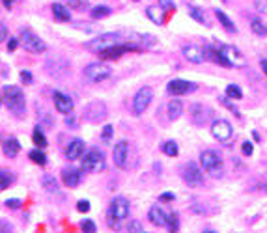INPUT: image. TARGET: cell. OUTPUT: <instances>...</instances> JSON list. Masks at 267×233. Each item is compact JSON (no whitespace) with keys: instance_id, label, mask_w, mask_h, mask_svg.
<instances>
[{"instance_id":"32","label":"cell","mask_w":267,"mask_h":233,"mask_svg":"<svg viewBox=\"0 0 267 233\" xmlns=\"http://www.w3.org/2000/svg\"><path fill=\"white\" fill-rule=\"evenodd\" d=\"M13 174L8 172V170H4V168H0V191H6L9 185L13 183Z\"/></svg>"},{"instance_id":"29","label":"cell","mask_w":267,"mask_h":233,"mask_svg":"<svg viewBox=\"0 0 267 233\" xmlns=\"http://www.w3.org/2000/svg\"><path fill=\"white\" fill-rule=\"evenodd\" d=\"M32 142L36 144V148H47V138H45V134H43L42 131V127L38 125L36 129H34V133H32Z\"/></svg>"},{"instance_id":"20","label":"cell","mask_w":267,"mask_h":233,"mask_svg":"<svg viewBox=\"0 0 267 233\" xmlns=\"http://www.w3.org/2000/svg\"><path fill=\"white\" fill-rule=\"evenodd\" d=\"M19 150H21V144H19V140L13 138V136H9V138H4V140H2V151H4V155H6V157H9V158L17 157Z\"/></svg>"},{"instance_id":"33","label":"cell","mask_w":267,"mask_h":233,"mask_svg":"<svg viewBox=\"0 0 267 233\" xmlns=\"http://www.w3.org/2000/svg\"><path fill=\"white\" fill-rule=\"evenodd\" d=\"M167 228H168V233H178V232H179V217H178V213H168Z\"/></svg>"},{"instance_id":"49","label":"cell","mask_w":267,"mask_h":233,"mask_svg":"<svg viewBox=\"0 0 267 233\" xmlns=\"http://www.w3.org/2000/svg\"><path fill=\"white\" fill-rule=\"evenodd\" d=\"M8 39V28L4 23H0V41H6Z\"/></svg>"},{"instance_id":"39","label":"cell","mask_w":267,"mask_h":233,"mask_svg":"<svg viewBox=\"0 0 267 233\" xmlns=\"http://www.w3.org/2000/svg\"><path fill=\"white\" fill-rule=\"evenodd\" d=\"M112 133H114V127H112V125H105V127H103V131H101V140L110 142Z\"/></svg>"},{"instance_id":"44","label":"cell","mask_w":267,"mask_h":233,"mask_svg":"<svg viewBox=\"0 0 267 233\" xmlns=\"http://www.w3.org/2000/svg\"><path fill=\"white\" fill-rule=\"evenodd\" d=\"M159 6L165 9V11H170V9H176L174 0H159Z\"/></svg>"},{"instance_id":"25","label":"cell","mask_w":267,"mask_h":233,"mask_svg":"<svg viewBox=\"0 0 267 233\" xmlns=\"http://www.w3.org/2000/svg\"><path fill=\"white\" fill-rule=\"evenodd\" d=\"M215 15H217L219 23H221V25L224 26L226 32H230V34H235V32H237V28H235L234 21H232L230 17L226 15V13H224V11H222V9H215Z\"/></svg>"},{"instance_id":"57","label":"cell","mask_w":267,"mask_h":233,"mask_svg":"<svg viewBox=\"0 0 267 233\" xmlns=\"http://www.w3.org/2000/svg\"><path fill=\"white\" fill-rule=\"evenodd\" d=\"M134 2H140V0H134Z\"/></svg>"},{"instance_id":"12","label":"cell","mask_w":267,"mask_h":233,"mask_svg":"<svg viewBox=\"0 0 267 233\" xmlns=\"http://www.w3.org/2000/svg\"><path fill=\"white\" fill-rule=\"evenodd\" d=\"M196 90V84L183 80V78H174L167 84V92L170 95H185V93H191Z\"/></svg>"},{"instance_id":"45","label":"cell","mask_w":267,"mask_h":233,"mask_svg":"<svg viewBox=\"0 0 267 233\" xmlns=\"http://www.w3.org/2000/svg\"><path fill=\"white\" fill-rule=\"evenodd\" d=\"M21 80H23L25 84H32V82H34L32 73H30L28 69H23V71H21Z\"/></svg>"},{"instance_id":"48","label":"cell","mask_w":267,"mask_h":233,"mask_svg":"<svg viewBox=\"0 0 267 233\" xmlns=\"http://www.w3.org/2000/svg\"><path fill=\"white\" fill-rule=\"evenodd\" d=\"M176 200V196L172 194V192H163L161 196H159V201H163V203H168V201Z\"/></svg>"},{"instance_id":"24","label":"cell","mask_w":267,"mask_h":233,"mask_svg":"<svg viewBox=\"0 0 267 233\" xmlns=\"http://www.w3.org/2000/svg\"><path fill=\"white\" fill-rule=\"evenodd\" d=\"M168 117L174 121V119H178V117H181V114H183V103L179 99H172L170 103H168Z\"/></svg>"},{"instance_id":"36","label":"cell","mask_w":267,"mask_h":233,"mask_svg":"<svg viewBox=\"0 0 267 233\" xmlns=\"http://www.w3.org/2000/svg\"><path fill=\"white\" fill-rule=\"evenodd\" d=\"M43 187L50 192L58 191V183H56V179L52 175H43Z\"/></svg>"},{"instance_id":"41","label":"cell","mask_w":267,"mask_h":233,"mask_svg":"<svg viewBox=\"0 0 267 233\" xmlns=\"http://www.w3.org/2000/svg\"><path fill=\"white\" fill-rule=\"evenodd\" d=\"M120 218H116L114 215H110V213H107V224H109V228L110 230H118L120 228Z\"/></svg>"},{"instance_id":"10","label":"cell","mask_w":267,"mask_h":233,"mask_svg":"<svg viewBox=\"0 0 267 233\" xmlns=\"http://www.w3.org/2000/svg\"><path fill=\"white\" fill-rule=\"evenodd\" d=\"M183 181L189 187H200L202 181H204V174H202L200 166L196 162H187L183 166Z\"/></svg>"},{"instance_id":"19","label":"cell","mask_w":267,"mask_h":233,"mask_svg":"<svg viewBox=\"0 0 267 233\" xmlns=\"http://www.w3.org/2000/svg\"><path fill=\"white\" fill-rule=\"evenodd\" d=\"M62 179H64V185L67 187H79L81 183V170H77V168H64L62 170Z\"/></svg>"},{"instance_id":"31","label":"cell","mask_w":267,"mask_h":233,"mask_svg":"<svg viewBox=\"0 0 267 233\" xmlns=\"http://www.w3.org/2000/svg\"><path fill=\"white\" fill-rule=\"evenodd\" d=\"M112 11H110L109 6H103V4H99V6H93L92 11H90V15H92V19H105V17H109Z\"/></svg>"},{"instance_id":"3","label":"cell","mask_w":267,"mask_h":233,"mask_svg":"<svg viewBox=\"0 0 267 233\" xmlns=\"http://www.w3.org/2000/svg\"><path fill=\"white\" fill-rule=\"evenodd\" d=\"M118 43H122V36L116 32H107V34H101L97 38H93L90 39L88 43H84V47L90 50V52H95V54H99L103 52L105 49H109V47H114Z\"/></svg>"},{"instance_id":"15","label":"cell","mask_w":267,"mask_h":233,"mask_svg":"<svg viewBox=\"0 0 267 233\" xmlns=\"http://www.w3.org/2000/svg\"><path fill=\"white\" fill-rule=\"evenodd\" d=\"M183 56L189 62L192 64H202V62H206V54H204V47H198V45H194V43H189V45H183Z\"/></svg>"},{"instance_id":"22","label":"cell","mask_w":267,"mask_h":233,"mask_svg":"<svg viewBox=\"0 0 267 233\" xmlns=\"http://www.w3.org/2000/svg\"><path fill=\"white\" fill-rule=\"evenodd\" d=\"M146 17L150 19L153 25H163V23H165V9L161 8L159 4L148 6V8H146Z\"/></svg>"},{"instance_id":"18","label":"cell","mask_w":267,"mask_h":233,"mask_svg":"<svg viewBox=\"0 0 267 233\" xmlns=\"http://www.w3.org/2000/svg\"><path fill=\"white\" fill-rule=\"evenodd\" d=\"M84 155V142L81 138H75V140L69 142V146H67L66 150V157L69 160H77V158H81Z\"/></svg>"},{"instance_id":"42","label":"cell","mask_w":267,"mask_h":233,"mask_svg":"<svg viewBox=\"0 0 267 233\" xmlns=\"http://www.w3.org/2000/svg\"><path fill=\"white\" fill-rule=\"evenodd\" d=\"M127 232L129 233H140L142 232V226L138 220H131L129 224H127Z\"/></svg>"},{"instance_id":"8","label":"cell","mask_w":267,"mask_h":233,"mask_svg":"<svg viewBox=\"0 0 267 233\" xmlns=\"http://www.w3.org/2000/svg\"><path fill=\"white\" fill-rule=\"evenodd\" d=\"M211 134H213L215 140L228 144V142L232 140V136H234V127L230 125V121H226V119H215L211 123Z\"/></svg>"},{"instance_id":"40","label":"cell","mask_w":267,"mask_h":233,"mask_svg":"<svg viewBox=\"0 0 267 233\" xmlns=\"http://www.w3.org/2000/svg\"><path fill=\"white\" fill-rule=\"evenodd\" d=\"M241 151H243V155H245V157H251L252 153H254V146H252V142H249V140L243 142Z\"/></svg>"},{"instance_id":"2","label":"cell","mask_w":267,"mask_h":233,"mask_svg":"<svg viewBox=\"0 0 267 233\" xmlns=\"http://www.w3.org/2000/svg\"><path fill=\"white\" fill-rule=\"evenodd\" d=\"M200 164L202 170L209 174L211 177H222L224 174V164H222V157L219 155L215 150H206L200 153Z\"/></svg>"},{"instance_id":"14","label":"cell","mask_w":267,"mask_h":233,"mask_svg":"<svg viewBox=\"0 0 267 233\" xmlns=\"http://www.w3.org/2000/svg\"><path fill=\"white\" fill-rule=\"evenodd\" d=\"M52 101H54V107L62 114H71L73 112V99L62 92H52Z\"/></svg>"},{"instance_id":"37","label":"cell","mask_w":267,"mask_h":233,"mask_svg":"<svg viewBox=\"0 0 267 233\" xmlns=\"http://www.w3.org/2000/svg\"><path fill=\"white\" fill-rule=\"evenodd\" d=\"M90 6V2L88 0H67V8H73V9H79V11H83Z\"/></svg>"},{"instance_id":"21","label":"cell","mask_w":267,"mask_h":233,"mask_svg":"<svg viewBox=\"0 0 267 233\" xmlns=\"http://www.w3.org/2000/svg\"><path fill=\"white\" fill-rule=\"evenodd\" d=\"M191 116H192L194 125H204L209 116V110L206 109L204 105H200V103H194V105H192V110H191Z\"/></svg>"},{"instance_id":"53","label":"cell","mask_w":267,"mask_h":233,"mask_svg":"<svg viewBox=\"0 0 267 233\" xmlns=\"http://www.w3.org/2000/svg\"><path fill=\"white\" fill-rule=\"evenodd\" d=\"M2 4H4L6 8H11V6H13V0H2Z\"/></svg>"},{"instance_id":"30","label":"cell","mask_w":267,"mask_h":233,"mask_svg":"<svg viewBox=\"0 0 267 233\" xmlns=\"http://www.w3.org/2000/svg\"><path fill=\"white\" fill-rule=\"evenodd\" d=\"M161 150H163V153H165L167 157H178V153H179V148H178V144H176L174 140L163 142Z\"/></svg>"},{"instance_id":"58","label":"cell","mask_w":267,"mask_h":233,"mask_svg":"<svg viewBox=\"0 0 267 233\" xmlns=\"http://www.w3.org/2000/svg\"><path fill=\"white\" fill-rule=\"evenodd\" d=\"M140 233H146V232H140Z\"/></svg>"},{"instance_id":"47","label":"cell","mask_w":267,"mask_h":233,"mask_svg":"<svg viewBox=\"0 0 267 233\" xmlns=\"http://www.w3.org/2000/svg\"><path fill=\"white\" fill-rule=\"evenodd\" d=\"M0 233H13V228L6 220H0Z\"/></svg>"},{"instance_id":"6","label":"cell","mask_w":267,"mask_h":233,"mask_svg":"<svg viewBox=\"0 0 267 233\" xmlns=\"http://www.w3.org/2000/svg\"><path fill=\"white\" fill-rule=\"evenodd\" d=\"M21 41H23V47H25L28 52H34V54H40L43 50L47 49L45 47V43L40 36H36L32 30H28V28H23L21 30Z\"/></svg>"},{"instance_id":"5","label":"cell","mask_w":267,"mask_h":233,"mask_svg":"<svg viewBox=\"0 0 267 233\" xmlns=\"http://www.w3.org/2000/svg\"><path fill=\"white\" fill-rule=\"evenodd\" d=\"M221 56L224 58L226 67H245L247 66V60L243 56L239 49H235L234 45H228V43H219L217 45Z\"/></svg>"},{"instance_id":"46","label":"cell","mask_w":267,"mask_h":233,"mask_svg":"<svg viewBox=\"0 0 267 233\" xmlns=\"http://www.w3.org/2000/svg\"><path fill=\"white\" fill-rule=\"evenodd\" d=\"M77 209H79V213H88V211H90V201H88V200H79V203H77Z\"/></svg>"},{"instance_id":"50","label":"cell","mask_w":267,"mask_h":233,"mask_svg":"<svg viewBox=\"0 0 267 233\" xmlns=\"http://www.w3.org/2000/svg\"><path fill=\"white\" fill-rule=\"evenodd\" d=\"M17 47H19V39H17V38H9V41H8V50H9V52H13Z\"/></svg>"},{"instance_id":"27","label":"cell","mask_w":267,"mask_h":233,"mask_svg":"<svg viewBox=\"0 0 267 233\" xmlns=\"http://www.w3.org/2000/svg\"><path fill=\"white\" fill-rule=\"evenodd\" d=\"M28 157H30V160H32V162H36L38 166H45V164H47V157H45V153H43L42 148H36V150H32L30 153H28Z\"/></svg>"},{"instance_id":"7","label":"cell","mask_w":267,"mask_h":233,"mask_svg":"<svg viewBox=\"0 0 267 233\" xmlns=\"http://www.w3.org/2000/svg\"><path fill=\"white\" fill-rule=\"evenodd\" d=\"M151 99H153V90L150 86H144L138 92L134 93L133 97V114L134 116H140L144 114V110L150 107Z\"/></svg>"},{"instance_id":"13","label":"cell","mask_w":267,"mask_h":233,"mask_svg":"<svg viewBox=\"0 0 267 233\" xmlns=\"http://www.w3.org/2000/svg\"><path fill=\"white\" fill-rule=\"evenodd\" d=\"M107 213L114 215V217L120 218V220H126V218L129 217V201H127L124 196H116L114 200H110V205Z\"/></svg>"},{"instance_id":"34","label":"cell","mask_w":267,"mask_h":233,"mask_svg":"<svg viewBox=\"0 0 267 233\" xmlns=\"http://www.w3.org/2000/svg\"><path fill=\"white\" fill-rule=\"evenodd\" d=\"M226 95H228L230 99L239 101L243 97V92H241V88H239L237 84H228V86H226Z\"/></svg>"},{"instance_id":"54","label":"cell","mask_w":267,"mask_h":233,"mask_svg":"<svg viewBox=\"0 0 267 233\" xmlns=\"http://www.w3.org/2000/svg\"><path fill=\"white\" fill-rule=\"evenodd\" d=\"M252 136H254V140H256V142H260V134L256 133V131H254V133H252Z\"/></svg>"},{"instance_id":"56","label":"cell","mask_w":267,"mask_h":233,"mask_svg":"<svg viewBox=\"0 0 267 233\" xmlns=\"http://www.w3.org/2000/svg\"><path fill=\"white\" fill-rule=\"evenodd\" d=\"M2 99H4V93H0V103H2Z\"/></svg>"},{"instance_id":"28","label":"cell","mask_w":267,"mask_h":233,"mask_svg":"<svg viewBox=\"0 0 267 233\" xmlns=\"http://www.w3.org/2000/svg\"><path fill=\"white\" fill-rule=\"evenodd\" d=\"M187 11H189V15L191 19H194L196 23H200V25H209L206 15H204V11L200 8H196V6H187Z\"/></svg>"},{"instance_id":"26","label":"cell","mask_w":267,"mask_h":233,"mask_svg":"<svg viewBox=\"0 0 267 233\" xmlns=\"http://www.w3.org/2000/svg\"><path fill=\"white\" fill-rule=\"evenodd\" d=\"M251 30L256 34V36H260V38H266L267 36V25L262 21V19H258V17H256V19H252Z\"/></svg>"},{"instance_id":"38","label":"cell","mask_w":267,"mask_h":233,"mask_svg":"<svg viewBox=\"0 0 267 233\" xmlns=\"http://www.w3.org/2000/svg\"><path fill=\"white\" fill-rule=\"evenodd\" d=\"M81 230H83L84 233H95V222L93 220H88V218H84V220H81Z\"/></svg>"},{"instance_id":"23","label":"cell","mask_w":267,"mask_h":233,"mask_svg":"<svg viewBox=\"0 0 267 233\" xmlns=\"http://www.w3.org/2000/svg\"><path fill=\"white\" fill-rule=\"evenodd\" d=\"M50 9H52L54 19L60 21V23H67V21H71V13H69L67 6H64V4H52V8Z\"/></svg>"},{"instance_id":"55","label":"cell","mask_w":267,"mask_h":233,"mask_svg":"<svg viewBox=\"0 0 267 233\" xmlns=\"http://www.w3.org/2000/svg\"><path fill=\"white\" fill-rule=\"evenodd\" d=\"M202 233H217V232H215V230H204Z\"/></svg>"},{"instance_id":"17","label":"cell","mask_w":267,"mask_h":233,"mask_svg":"<svg viewBox=\"0 0 267 233\" xmlns=\"http://www.w3.org/2000/svg\"><path fill=\"white\" fill-rule=\"evenodd\" d=\"M167 217H168V213H165L159 205H153V207H150V211H148L150 222L153 226H159V228H167Z\"/></svg>"},{"instance_id":"11","label":"cell","mask_w":267,"mask_h":233,"mask_svg":"<svg viewBox=\"0 0 267 233\" xmlns=\"http://www.w3.org/2000/svg\"><path fill=\"white\" fill-rule=\"evenodd\" d=\"M84 117H86L88 121H93V123L105 119V117H107V107H105V103L93 101L90 105H86V109H84Z\"/></svg>"},{"instance_id":"52","label":"cell","mask_w":267,"mask_h":233,"mask_svg":"<svg viewBox=\"0 0 267 233\" xmlns=\"http://www.w3.org/2000/svg\"><path fill=\"white\" fill-rule=\"evenodd\" d=\"M260 66H262V69H264V73H266V77H267V58L262 60V62H260Z\"/></svg>"},{"instance_id":"16","label":"cell","mask_w":267,"mask_h":233,"mask_svg":"<svg viewBox=\"0 0 267 233\" xmlns=\"http://www.w3.org/2000/svg\"><path fill=\"white\" fill-rule=\"evenodd\" d=\"M127 155H129V144L127 140H120L114 144V150H112V158H114V164L118 168L126 166Z\"/></svg>"},{"instance_id":"35","label":"cell","mask_w":267,"mask_h":233,"mask_svg":"<svg viewBox=\"0 0 267 233\" xmlns=\"http://www.w3.org/2000/svg\"><path fill=\"white\" fill-rule=\"evenodd\" d=\"M219 101H221V103H222V105H224L226 109L230 110L232 114H235V116H237V117L241 116V114H239V110H237V107H235L234 103H232V99H230L228 95H221V97H219Z\"/></svg>"},{"instance_id":"43","label":"cell","mask_w":267,"mask_h":233,"mask_svg":"<svg viewBox=\"0 0 267 233\" xmlns=\"http://www.w3.org/2000/svg\"><path fill=\"white\" fill-rule=\"evenodd\" d=\"M4 203H6V207H9V209H19L23 205V201L19 200V198H8Z\"/></svg>"},{"instance_id":"9","label":"cell","mask_w":267,"mask_h":233,"mask_svg":"<svg viewBox=\"0 0 267 233\" xmlns=\"http://www.w3.org/2000/svg\"><path fill=\"white\" fill-rule=\"evenodd\" d=\"M83 168L88 172H103L105 170V157L99 150H90L84 153L83 157Z\"/></svg>"},{"instance_id":"51","label":"cell","mask_w":267,"mask_h":233,"mask_svg":"<svg viewBox=\"0 0 267 233\" xmlns=\"http://www.w3.org/2000/svg\"><path fill=\"white\" fill-rule=\"evenodd\" d=\"M66 125H67V127H75V116H73V114H67Z\"/></svg>"},{"instance_id":"1","label":"cell","mask_w":267,"mask_h":233,"mask_svg":"<svg viewBox=\"0 0 267 233\" xmlns=\"http://www.w3.org/2000/svg\"><path fill=\"white\" fill-rule=\"evenodd\" d=\"M4 103L8 110L13 114L15 117H23L26 112V99H25V93L19 86H4Z\"/></svg>"},{"instance_id":"4","label":"cell","mask_w":267,"mask_h":233,"mask_svg":"<svg viewBox=\"0 0 267 233\" xmlns=\"http://www.w3.org/2000/svg\"><path fill=\"white\" fill-rule=\"evenodd\" d=\"M83 75L88 82H101L112 75V67L103 64V62H93V64H88L84 67Z\"/></svg>"}]
</instances>
